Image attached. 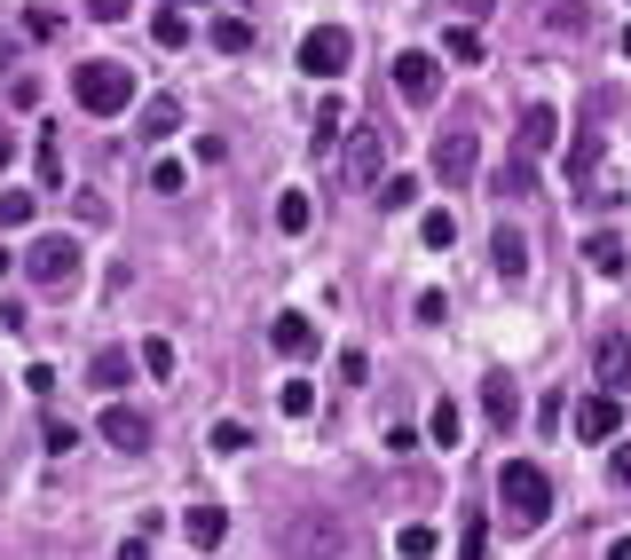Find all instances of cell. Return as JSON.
<instances>
[{
	"mask_svg": "<svg viewBox=\"0 0 631 560\" xmlns=\"http://www.w3.org/2000/svg\"><path fill=\"white\" fill-rule=\"evenodd\" d=\"M608 474H615V490H631V442H623V450H608Z\"/></svg>",
	"mask_w": 631,
	"mask_h": 560,
	"instance_id": "ab89813d",
	"label": "cell"
},
{
	"mask_svg": "<svg viewBox=\"0 0 631 560\" xmlns=\"http://www.w3.org/2000/svg\"><path fill=\"white\" fill-rule=\"evenodd\" d=\"M576 434L584 442H615L623 434V395H584L576 403Z\"/></svg>",
	"mask_w": 631,
	"mask_h": 560,
	"instance_id": "8fae6325",
	"label": "cell"
},
{
	"mask_svg": "<svg viewBox=\"0 0 631 560\" xmlns=\"http://www.w3.org/2000/svg\"><path fill=\"white\" fill-rule=\"evenodd\" d=\"M119 380H127V347H103L96 363H87V387H103V395H119Z\"/></svg>",
	"mask_w": 631,
	"mask_h": 560,
	"instance_id": "ffe728a7",
	"label": "cell"
},
{
	"mask_svg": "<svg viewBox=\"0 0 631 560\" xmlns=\"http://www.w3.org/2000/svg\"><path fill=\"white\" fill-rule=\"evenodd\" d=\"M24 32H32V40H56V32H63V17H56V9H32V17H24Z\"/></svg>",
	"mask_w": 631,
	"mask_h": 560,
	"instance_id": "74e56055",
	"label": "cell"
},
{
	"mask_svg": "<svg viewBox=\"0 0 631 560\" xmlns=\"http://www.w3.org/2000/svg\"><path fill=\"white\" fill-rule=\"evenodd\" d=\"M426 442H434V450H459V442H466V411L450 403V395L426 411Z\"/></svg>",
	"mask_w": 631,
	"mask_h": 560,
	"instance_id": "e0dca14e",
	"label": "cell"
},
{
	"mask_svg": "<svg viewBox=\"0 0 631 560\" xmlns=\"http://www.w3.org/2000/svg\"><path fill=\"white\" fill-rule=\"evenodd\" d=\"M608 560H631V537H615V544H608Z\"/></svg>",
	"mask_w": 631,
	"mask_h": 560,
	"instance_id": "ee69618b",
	"label": "cell"
},
{
	"mask_svg": "<svg viewBox=\"0 0 631 560\" xmlns=\"http://www.w3.org/2000/svg\"><path fill=\"white\" fill-rule=\"evenodd\" d=\"M442 56H450V63H482V32H474V24H450V32H442Z\"/></svg>",
	"mask_w": 631,
	"mask_h": 560,
	"instance_id": "cb8c5ba5",
	"label": "cell"
},
{
	"mask_svg": "<svg viewBox=\"0 0 631 560\" xmlns=\"http://www.w3.org/2000/svg\"><path fill=\"white\" fill-rule=\"evenodd\" d=\"M24 268H32V285H71L79 276V237H40L24 253Z\"/></svg>",
	"mask_w": 631,
	"mask_h": 560,
	"instance_id": "8992f818",
	"label": "cell"
},
{
	"mask_svg": "<svg viewBox=\"0 0 631 560\" xmlns=\"http://www.w3.org/2000/svg\"><path fill=\"white\" fill-rule=\"evenodd\" d=\"M40 181H48V190H63V143H56V127L40 135Z\"/></svg>",
	"mask_w": 631,
	"mask_h": 560,
	"instance_id": "f546056e",
	"label": "cell"
},
{
	"mask_svg": "<svg viewBox=\"0 0 631 560\" xmlns=\"http://www.w3.org/2000/svg\"><path fill=\"white\" fill-rule=\"evenodd\" d=\"M474 166H482V143H474L466 119L450 135H434V181H442V190H474Z\"/></svg>",
	"mask_w": 631,
	"mask_h": 560,
	"instance_id": "277c9868",
	"label": "cell"
},
{
	"mask_svg": "<svg viewBox=\"0 0 631 560\" xmlns=\"http://www.w3.org/2000/svg\"><path fill=\"white\" fill-rule=\"evenodd\" d=\"M553 143H561V111H553V104H529V111H521V135H513V158L536 166Z\"/></svg>",
	"mask_w": 631,
	"mask_h": 560,
	"instance_id": "52a82bcc",
	"label": "cell"
},
{
	"mask_svg": "<svg viewBox=\"0 0 631 560\" xmlns=\"http://www.w3.org/2000/svg\"><path fill=\"white\" fill-rule=\"evenodd\" d=\"M103 442L127 450V458H142V450H150V419H142L135 403H111V411H103Z\"/></svg>",
	"mask_w": 631,
	"mask_h": 560,
	"instance_id": "7c38bea8",
	"label": "cell"
},
{
	"mask_svg": "<svg viewBox=\"0 0 631 560\" xmlns=\"http://www.w3.org/2000/svg\"><path fill=\"white\" fill-rule=\"evenodd\" d=\"M71 96L96 111V119H119L127 104H135V79H127V63H103V56H87L79 71H71Z\"/></svg>",
	"mask_w": 631,
	"mask_h": 560,
	"instance_id": "7a4b0ae2",
	"label": "cell"
},
{
	"mask_svg": "<svg viewBox=\"0 0 631 560\" xmlns=\"http://www.w3.org/2000/svg\"><path fill=\"white\" fill-rule=\"evenodd\" d=\"M490 268L505 276V285H521V276H529V237L497 222V229H490Z\"/></svg>",
	"mask_w": 631,
	"mask_h": 560,
	"instance_id": "5bb4252c",
	"label": "cell"
},
{
	"mask_svg": "<svg viewBox=\"0 0 631 560\" xmlns=\"http://www.w3.org/2000/svg\"><path fill=\"white\" fill-rule=\"evenodd\" d=\"M379 206H387V214H403V206H418V181H403V174H387V181H379Z\"/></svg>",
	"mask_w": 631,
	"mask_h": 560,
	"instance_id": "1f68e13d",
	"label": "cell"
},
{
	"mask_svg": "<svg viewBox=\"0 0 631 560\" xmlns=\"http://www.w3.org/2000/svg\"><path fill=\"white\" fill-rule=\"evenodd\" d=\"M285 552L293 560H347V521L339 513H293L285 521Z\"/></svg>",
	"mask_w": 631,
	"mask_h": 560,
	"instance_id": "3957f363",
	"label": "cell"
},
{
	"mask_svg": "<svg viewBox=\"0 0 631 560\" xmlns=\"http://www.w3.org/2000/svg\"><path fill=\"white\" fill-rule=\"evenodd\" d=\"M482 411H490L497 434H513V419H521V387H513V371H490V380H482Z\"/></svg>",
	"mask_w": 631,
	"mask_h": 560,
	"instance_id": "4fadbf2b",
	"label": "cell"
},
{
	"mask_svg": "<svg viewBox=\"0 0 631 560\" xmlns=\"http://www.w3.org/2000/svg\"><path fill=\"white\" fill-rule=\"evenodd\" d=\"M245 442H253L245 419H221V426H214V450H245Z\"/></svg>",
	"mask_w": 631,
	"mask_h": 560,
	"instance_id": "8d00e7d4",
	"label": "cell"
},
{
	"mask_svg": "<svg viewBox=\"0 0 631 560\" xmlns=\"http://www.w3.org/2000/svg\"><path fill=\"white\" fill-rule=\"evenodd\" d=\"M592 371H600V395H631V340L623 332H600Z\"/></svg>",
	"mask_w": 631,
	"mask_h": 560,
	"instance_id": "9c48e42d",
	"label": "cell"
},
{
	"mask_svg": "<svg viewBox=\"0 0 631 560\" xmlns=\"http://www.w3.org/2000/svg\"><path fill=\"white\" fill-rule=\"evenodd\" d=\"M395 87H403V104H434L442 96V63L411 48V56H395Z\"/></svg>",
	"mask_w": 631,
	"mask_h": 560,
	"instance_id": "30bf717a",
	"label": "cell"
},
{
	"mask_svg": "<svg viewBox=\"0 0 631 560\" xmlns=\"http://www.w3.org/2000/svg\"><path fill=\"white\" fill-rule=\"evenodd\" d=\"M418 237H426V253H450V245H459V222H450V214L434 206V214L418 222Z\"/></svg>",
	"mask_w": 631,
	"mask_h": 560,
	"instance_id": "4316f807",
	"label": "cell"
},
{
	"mask_svg": "<svg viewBox=\"0 0 631 560\" xmlns=\"http://www.w3.org/2000/svg\"><path fill=\"white\" fill-rule=\"evenodd\" d=\"M174 9H198V0H174Z\"/></svg>",
	"mask_w": 631,
	"mask_h": 560,
	"instance_id": "f6af8a7d",
	"label": "cell"
},
{
	"mask_svg": "<svg viewBox=\"0 0 631 560\" xmlns=\"http://www.w3.org/2000/svg\"><path fill=\"white\" fill-rule=\"evenodd\" d=\"M584 261H592L600 276H623V237H608V229H600V237L584 245Z\"/></svg>",
	"mask_w": 631,
	"mask_h": 560,
	"instance_id": "484cf974",
	"label": "cell"
},
{
	"mask_svg": "<svg viewBox=\"0 0 631 560\" xmlns=\"http://www.w3.org/2000/svg\"><path fill=\"white\" fill-rule=\"evenodd\" d=\"M379 174H387L379 127H355V135H347V181H355V190H379Z\"/></svg>",
	"mask_w": 631,
	"mask_h": 560,
	"instance_id": "ba28073f",
	"label": "cell"
},
{
	"mask_svg": "<svg viewBox=\"0 0 631 560\" xmlns=\"http://www.w3.org/2000/svg\"><path fill=\"white\" fill-rule=\"evenodd\" d=\"M32 222V190H0V229H24Z\"/></svg>",
	"mask_w": 631,
	"mask_h": 560,
	"instance_id": "d6a6232c",
	"label": "cell"
},
{
	"mask_svg": "<svg viewBox=\"0 0 631 560\" xmlns=\"http://www.w3.org/2000/svg\"><path fill=\"white\" fill-rule=\"evenodd\" d=\"M158 40L183 48V40H190V9H158Z\"/></svg>",
	"mask_w": 631,
	"mask_h": 560,
	"instance_id": "836d02e7",
	"label": "cell"
},
{
	"mask_svg": "<svg viewBox=\"0 0 631 560\" xmlns=\"http://www.w3.org/2000/svg\"><path fill=\"white\" fill-rule=\"evenodd\" d=\"M592 158H600V127H584L576 150H569V181H576V190H592Z\"/></svg>",
	"mask_w": 631,
	"mask_h": 560,
	"instance_id": "7402d4cb",
	"label": "cell"
},
{
	"mask_svg": "<svg viewBox=\"0 0 631 560\" xmlns=\"http://www.w3.org/2000/svg\"><path fill=\"white\" fill-rule=\"evenodd\" d=\"M135 363L150 371V380H174V340H142V347H135Z\"/></svg>",
	"mask_w": 631,
	"mask_h": 560,
	"instance_id": "83f0119b",
	"label": "cell"
},
{
	"mask_svg": "<svg viewBox=\"0 0 631 560\" xmlns=\"http://www.w3.org/2000/svg\"><path fill=\"white\" fill-rule=\"evenodd\" d=\"M347 56H355V40H347L339 24H316V32L300 40V71H308V79H339Z\"/></svg>",
	"mask_w": 631,
	"mask_h": 560,
	"instance_id": "5b68a950",
	"label": "cell"
},
{
	"mask_svg": "<svg viewBox=\"0 0 631 560\" xmlns=\"http://www.w3.org/2000/svg\"><path fill=\"white\" fill-rule=\"evenodd\" d=\"M308 222H316V206H308V190H285V198H277V229H285V237H300Z\"/></svg>",
	"mask_w": 631,
	"mask_h": 560,
	"instance_id": "603a6c76",
	"label": "cell"
},
{
	"mask_svg": "<svg viewBox=\"0 0 631 560\" xmlns=\"http://www.w3.org/2000/svg\"><path fill=\"white\" fill-rule=\"evenodd\" d=\"M268 347H277V355H308V347H316V324H308L300 308H285L277 324H268Z\"/></svg>",
	"mask_w": 631,
	"mask_h": 560,
	"instance_id": "9a60e30c",
	"label": "cell"
},
{
	"mask_svg": "<svg viewBox=\"0 0 631 560\" xmlns=\"http://www.w3.org/2000/svg\"><path fill=\"white\" fill-rule=\"evenodd\" d=\"M277 411H285V419H308V411H316V387H308V380H285Z\"/></svg>",
	"mask_w": 631,
	"mask_h": 560,
	"instance_id": "4dcf8cb0",
	"label": "cell"
},
{
	"mask_svg": "<svg viewBox=\"0 0 631 560\" xmlns=\"http://www.w3.org/2000/svg\"><path fill=\"white\" fill-rule=\"evenodd\" d=\"M339 380H347V387H364V380H372V355H364V347H347V355H339Z\"/></svg>",
	"mask_w": 631,
	"mask_h": 560,
	"instance_id": "e575fe53",
	"label": "cell"
},
{
	"mask_svg": "<svg viewBox=\"0 0 631 560\" xmlns=\"http://www.w3.org/2000/svg\"><path fill=\"white\" fill-rule=\"evenodd\" d=\"M497 513H505L513 537L545 529V513H553V482H545V465H536V458H505V465H497Z\"/></svg>",
	"mask_w": 631,
	"mask_h": 560,
	"instance_id": "6da1fadb",
	"label": "cell"
},
{
	"mask_svg": "<svg viewBox=\"0 0 631 560\" xmlns=\"http://www.w3.org/2000/svg\"><path fill=\"white\" fill-rule=\"evenodd\" d=\"M183 537H190L198 552H214V544L229 537V513H221V505H190V513H183Z\"/></svg>",
	"mask_w": 631,
	"mask_h": 560,
	"instance_id": "2e32d148",
	"label": "cell"
},
{
	"mask_svg": "<svg viewBox=\"0 0 631 560\" xmlns=\"http://www.w3.org/2000/svg\"><path fill=\"white\" fill-rule=\"evenodd\" d=\"M490 9H497V0H459V17H466V24H482Z\"/></svg>",
	"mask_w": 631,
	"mask_h": 560,
	"instance_id": "b9f144b4",
	"label": "cell"
},
{
	"mask_svg": "<svg viewBox=\"0 0 631 560\" xmlns=\"http://www.w3.org/2000/svg\"><path fill=\"white\" fill-rule=\"evenodd\" d=\"M214 48H221V56H245V48H253V24H245V17H214Z\"/></svg>",
	"mask_w": 631,
	"mask_h": 560,
	"instance_id": "d4e9b609",
	"label": "cell"
},
{
	"mask_svg": "<svg viewBox=\"0 0 631 560\" xmlns=\"http://www.w3.org/2000/svg\"><path fill=\"white\" fill-rule=\"evenodd\" d=\"M411 308H418V324H442V316H450V301H442V293H418Z\"/></svg>",
	"mask_w": 631,
	"mask_h": 560,
	"instance_id": "f35d334b",
	"label": "cell"
},
{
	"mask_svg": "<svg viewBox=\"0 0 631 560\" xmlns=\"http://www.w3.org/2000/svg\"><path fill=\"white\" fill-rule=\"evenodd\" d=\"M87 9H96V17H103V24H119V17H127V9H135V0H87Z\"/></svg>",
	"mask_w": 631,
	"mask_h": 560,
	"instance_id": "60d3db41",
	"label": "cell"
},
{
	"mask_svg": "<svg viewBox=\"0 0 631 560\" xmlns=\"http://www.w3.org/2000/svg\"><path fill=\"white\" fill-rule=\"evenodd\" d=\"M339 127H347V104H332V96H324V104H316V150H332V143H339Z\"/></svg>",
	"mask_w": 631,
	"mask_h": 560,
	"instance_id": "f1b7e54d",
	"label": "cell"
},
{
	"mask_svg": "<svg viewBox=\"0 0 631 560\" xmlns=\"http://www.w3.org/2000/svg\"><path fill=\"white\" fill-rule=\"evenodd\" d=\"M395 552H403V560H434V552H442V537H434L426 521H403V529H395Z\"/></svg>",
	"mask_w": 631,
	"mask_h": 560,
	"instance_id": "44dd1931",
	"label": "cell"
},
{
	"mask_svg": "<svg viewBox=\"0 0 631 560\" xmlns=\"http://www.w3.org/2000/svg\"><path fill=\"white\" fill-rule=\"evenodd\" d=\"M119 560H150V544H142V537H127V544H119Z\"/></svg>",
	"mask_w": 631,
	"mask_h": 560,
	"instance_id": "7bdbcfd3",
	"label": "cell"
},
{
	"mask_svg": "<svg viewBox=\"0 0 631 560\" xmlns=\"http://www.w3.org/2000/svg\"><path fill=\"white\" fill-rule=\"evenodd\" d=\"M623 56H631V32H623Z\"/></svg>",
	"mask_w": 631,
	"mask_h": 560,
	"instance_id": "bcb514c9",
	"label": "cell"
},
{
	"mask_svg": "<svg viewBox=\"0 0 631 560\" xmlns=\"http://www.w3.org/2000/svg\"><path fill=\"white\" fill-rule=\"evenodd\" d=\"M459 560H490V513L482 505H466V521H459Z\"/></svg>",
	"mask_w": 631,
	"mask_h": 560,
	"instance_id": "ac0fdd59",
	"label": "cell"
},
{
	"mask_svg": "<svg viewBox=\"0 0 631 560\" xmlns=\"http://www.w3.org/2000/svg\"><path fill=\"white\" fill-rule=\"evenodd\" d=\"M40 442H48V450H56V458H63V450H71V442H79V426H71V419H48V426H40Z\"/></svg>",
	"mask_w": 631,
	"mask_h": 560,
	"instance_id": "d590c367",
	"label": "cell"
},
{
	"mask_svg": "<svg viewBox=\"0 0 631 560\" xmlns=\"http://www.w3.org/2000/svg\"><path fill=\"white\" fill-rule=\"evenodd\" d=\"M174 127H183V104H174V96H150V104H142V135H150V143H166Z\"/></svg>",
	"mask_w": 631,
	"mask_h": 560,
	"instance_id": "d6986e66",
	"label": "cell"
}]
</instances>
